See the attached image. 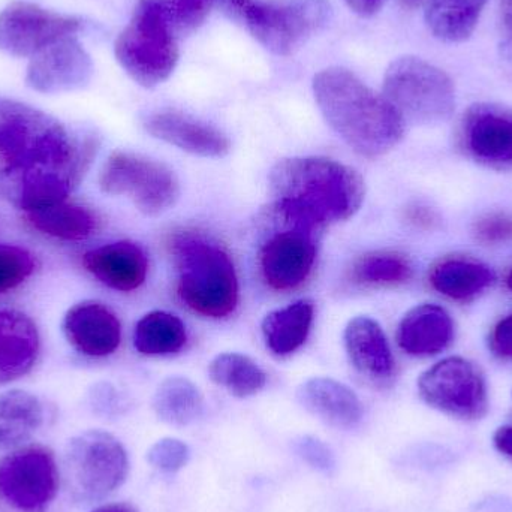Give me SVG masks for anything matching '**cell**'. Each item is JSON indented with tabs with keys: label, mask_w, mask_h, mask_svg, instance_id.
<instances>
[{
	"label": "cell",
	"mask_w": 512,
	"mask_h": 512,
	"mask_svg": "<svg viewBox=\"0 0 512 512\" xmlns=\"http://www.w3.org/2000/svg\"><path fill=\"white\" fill-rule=\"evenodd\" d=\"M98 147L95 135L75 134L56 117L0 96V188L23 212L66 201Z\"/></svg>",
	"instance_id": "cell-1"
},
{
	"label": "cell",
	"mask_w": 512,
	"mask_h": 512,
	"mask_svg": "<svg viewBox=\"0 0 512 512\" xmlns=\"http://www.w3.org/2000/svg\"><path fill=\"white\" fill-rule=\"evenodd\" d=\"M268 186L276 209L319 230L354 218L366 198V183L357 170L315 156L277 162Z\"/></svg>",
	"instance_id": "cell-2"
},
{
	"label": "cell",
	"mask_w": 512,
	"mask_h": 512,
	"mask_svg": "<svg viewBox=\"0 0 512 512\" xmlns=\"http://www.w3.org/2000/svg\"><path fill=\"white\" fill-rule=\"evenodd\" d=\"M313 95L328 125L358 155H387L405 135L406 122L396 107L348 69L319 71Z\"/></svg>",
	"instance_id": "cell-3"
},
{
	"label": "cell",
	"mask_w": 512,
	"mask_h": 512,
	"mask_svg": "<svg viewBox=\"0 0 512 512\" xmlns=\"http://www.w3.org/2000/svg\"><path fill=\"white\" fill-rule=\"evenodd\" d=\"M176 262L177 294L198 315L227 318L239 303V282L230 255L215 243L177 234L170 245Z\"/></svg>",
	"instance_id": "cell-4"
},
{
	"label": "cell",
	"mask_w": 512,
	"mask_h": 512,
	"mask_svg": "<svg viewBox=\"0 0 512 512\" xmlns=\"http://www.w3.org/2000/svg\"><path fill=\"white\" fill-rule=\"evenodd\" d=\"M131 471L128 450L105 430L78 433L63 453V478L78 504H96L120 489Z\"/></svg>",
	"instance_id": "cell-5"
},
{
	"label": "cell",
	"mask_w": 512,
	"mask_h": 512,
	"mask_svg": "<svg viewBox=\"0 0 512 512\" xmlns=\"http://www.w3.org/2000/svg\"><path fill=\"white\" fill-rule=\"evenodd\" d=\"M382 95L402 114L405 122L439 125L453 117L456 86L453 78L417 56H402L390 63Z\"/></svg>",
	"instance_id": "cell-6"
},
{
	"label": "cell",
	"mask_w": 512,
	"mask_h": 512,
	"mask_svg": "<svg viewBox=\"0 0 512 512\" xmlns=\"http://www.w3.org/2000/svg\"><path fill=\"white\" fill-rule=\"evenodd\" d=\"M114 54L135 83L152 89L176 69L179 36L152 9L137 3L128 26L117 36Z\"/></svg>",
	"instance_id": "cell-7"
},
{
	"label": "cell",
	"mask_w": 512,
	"mask_h": 512,
	"mask_svg": "<svg viewBox=\"0 0 512 512\" xmlns=\"http://www.w3.org/2000/svg\"><path fill=\"white\" fill-rule=\"evenodd\" d=\"M99 188L113 197H126L146 216H159L176 206L180 183L162 162L129 152H114L99 174Z\"/></svg>",
	"instance_id": "cell-8"
},
{
	"label": "cell",
	"mask_w": 512,
	"mask_h": 512,
	"mask_svg": "<svg viewBox=\"0 0 512 512\" xmlns=\"http://www.w3.org/2000/svg\"><path fill=\"white\" fill-rule=\"evenodd\" d=\"M328 0H255L242 23L271 53L291 56L330 23Z\"/></svg>",
	"instance_id": "cell-9"
},
{
	"label": "cell",
	"mask_w": 512,
	"mask_h": 512,
	"mask_svg": "<svg viewBox=\"0 0 512 512\" xmlns=\"http://www.w3.org/2000/svg\"><path fill=\"white\" fill-rule=\"evenodd\" d=\"M421 400L436 411L462 421H480L489 414V390L480 367L463 357H448L421 373Z\"/></svg>",
	"instance_id": "cell-10"
},
{
	"label": "cell",
	"mask_w": 512,
	"mask_h": 512,
	"mask_svg": "<svg viewBox=\"0 0 512 512\" xmlns=\"http://www.w3.org/2000/svg\"><path fill=\"white\" fill-rule=\"evenodd\" d=\"M60 478L50 448L23 445L0 459V498L20 512H45L59 493Z\"/></svg>",
	"instance_id": "cell-11"
},
{
	"label": "cell",
	"mask_w": 512,
	"mask_h": 512,
	"mask_svg": "<svg viewBox=\"0 0 512 512\" xmlns=\"http://www.w3.org/2000/svg\"><path fill=\"white\" fill-rule=\"evenodd\" d=\"M280 230L261 246L259 267L265 283L274 291H291L306 282L316 259L319 228L298 221L273 206Z\"/></svg>",
	"instance_id": "cell-12"
},
{
	"label": "cell",
	"mask_w": 512,
	"mask_h": 512,
	"mask_svg": "<svg viewBox=\"0 0 512 512\" xmlns=\"http://www.w3.org/2000/svg\"><path fill=\"white\" fill-rule=\"evenodd\" d=\"M81 20L42 8L38 3L14 0L0 11V51L32 59L54 42L77 35Z\"/></svg>",
	"instance_id": "cell-13"
},
{
	"label": "cell",
	"mask_w": 512,
	"mask_h": 512,
	"mask_svg": "<svg viewBox=\"0 0 512 512\" xmlns=\"http://www.w3.org/2000/svg\"><path fill=\"white\" fill-rule=\"evenodd\" d=\"M460 146L469 158L493 170H512V110L480 102L463 114Z\"/></svg>",
	"instance_id": "cell-14"
},
{
	"label": "cell",
	"mask_w": 512,
	"mask_h": 512,
	"mask_svg": "<svg viewBox=\"0 0 512 512\" xmlns=\"http://www.w3.org/2000/svg\"><path fill=\"white\" fill-rule=\"evenodd\" d=\"M93 62L77 35L66 36L29 60L26 84L44 95L75 92L92 81Z\"/></svg>",
	"instance_id": "cell-15"
},
{
	"label": "cell",
	"mask_w": 512,
	"mask_h": 512,
	"mask_svg": "<svg viewBox=\"0 0 512 512\" xmlns=\"http://www.w3.org/2000/svg\"><path fill=\"white\" fill-rule=\"evenodd\" d=\"M62 328L69 345L87 357L114 354L122 340L119 319L99 301L72 306L63 318Z\"/></svg>",
	"instance_id": "cell-16"
},
{
	"label": "cell",
	"mask_w": 512,
	"mask_h": 512,
	"mask_svg": "<svg viewBox=\"0 0 512 512\" xmlns=\"http://www.w3.org/2000/svg\"><path fill=\"white\" fill-rule=\"evenodd\" d=\"M153 137L203 158H224L230 153V138L209 123L174 110L156 111L144 120Z\"/></svg>",
	"instance_id": "cell-17"
},
{
	"label": "cell",
	"mask_w": 512,
	"mask_h": 512,
	"mask_svg": "<svg viewBox=\"0 0 512 512\" xmlns=\"http://www.w3.org/2000/svg\"><path fill=\"white\" fill-rule=\"evenodd\" d=\"M346 354L358 373L376 384H385L396 373V361L381 325L367 316L349 321L345 334Z\"/></svg>",
	"instance_id": "cell-18"
},
{
	"label": "cell",
	"mask_w": 512,
	"mask_h": 512,
	"mask_svg": "<svg viewBox=\"0 0 512 512\" xmlns=\"http://www.w3.org/2000/svg\"><path fill=\"white\" fill-rule=\"evenodd\" d=\"M297 400L309 414L334 429H355L363 418L357 394L336 379H307L298 387Z\"/></svg>",
	"instance_id": "cell-19"
},
{
	"label": "cell",
	"mask_w": 512,
	"mask_h": 512,
	"mask_svg": "<svg viewBox=\"0 0 512 512\" xmlns=\"http://www.w3.org/2000/svg\"><path fill=\"white\" fill-rule=\"evenodd\" d=\"M456 327L450 313L438 304L412 307L399 324L397 343L412 357H433L453 343Z\"/></svg>",
	"instance_id": "cell-20"
},
{
	"label": "cell",
	"mask_w": 512,
	"mask_h": 512,
	"mask_svg": "<svg viewBox=\"0 0 512 512\" xmlns=\"http://www.w3.org/2000/svg\"><path fill=\"white\" fill-rule=\"evenodd\" d=\"M41 340L35 322L18 310H0V387L35 367Z\"/></svg>",
	"instance_id": "cell-21"
},
{
	"label": "cell",
	"mask_w": 512,
	"mask_h": 512,
	"mask_svg": "<svg viewBox=\"0 0 512 512\" xmlns=\"http://www.w3.org/2000/svg\"><path fill=\"white\" fill-rule=\"evenodd\" d=\"M90 274L108 288L135 291L146 282L149 261L140 246L132 242H116L92 249L83 256Z\"/></svg>",
	"instance_id": "cell-22"
},
{
	"label": "cell",
	"mask_w": 512,
	"mask_h": 512,
	"mask_svg": "<svg viewBox=\"0 0 512 512\" xmlns=\"http://www.w3.org/2000/svg\"><path fill=\"white\" fill-rule=\"evenodd\" d=\"M44 405L24 390L0 393V448L23 447L44 424Z\"/></svg>",
	"instance_id": "cell-23"
},
{
	"label": "cell",
	"mask_w": 512,
	"mask_h": 512,
	"mask_svg": "<svg viewBox=\"0 0 512 512\" xmlns=\"http://www.w3.org/2000/svg\"><path fill=\"white\" fill-rule=\"evenodd\" d=\"M313 315L315 304L310 300L295 301L268 313L261 325L267 348L279 357L297 351L309 336Z\"/></svg>",
	"instance_id": "cell-24"
},
{
	"label": "cell",
	"mask_w": 512,
	"mask_h": 512,
	"mask_svg": "<svg viewBox=\"0 0 512 512\" xmlns=\"http://www.w3.org/2000/svg\"><path fill=\"white\" fill-rule=\"evenodd\" d=\"M430 283L439 294L456 301H468L489 288L495 273L489 265L469 258H445L432 268Z\"/></svg>",
	"instance_id": "cell-25"
},
{
	"label": "cell",
	"mask_w": 512,
	"mask_h": 512,
	"mask_svg": "<svg viewBox=\"0 0 512 512\" xmlns=\"http://www.w3.org/2000/svg\"><path fill=\"white\" fill-rule=\"evenodd\" d=\"M487 0H427L424 20L435 38L451 44L474 35Z\"/></svg>",
	"instance_id": "cell-26"
},
{
	"label": "cell",
	"mask_w": 512,
	"mask_h": 512,
	"mask_svg": "<svg viewBox=\"0 0 512 512\" xmlns=\"http://www.w3.org/2000/svg\"><path fill=\"white\" fill-rule=\"evenodd\" d=\"M153 411L170 426H191L203 415L204 396L194 382L183 376H171L156 388Z\"/></svg>",
	"instance_id": "cell-27"
},
{
	"label": "cell",
	"mask_w": 512,
	"mask_h": 512,
	"mask_svg": "<svg viewBox=\"0 0 512 512\" xmlns=\"http://www.w3.org/2000/svg\"><path fill=\"white\" fill-rule=\"evenodd\" d=\"M26 216L35 230L65 242H81L96 230V218L90 210L66 201L26 213Z\"/></svg>",
	"instance_id": "cell-28"
},
{
	"label": "cell",
	"mask_w": 512,
	"mask_h": 512,
	"mask_svg": "<svg viewBox=\"0 0 512 512\" xmlns=\"http://www.w3.org/2000/svg\"><path fill=\"white\" fill-rule=\"evenodd\" d=\"M186 340L185 324L173 313L155 310L144 315L135 325L134 346L143 355L176 354L186 345Z\"/></svg>",
	"instance_id": "cell-29"
},
{
	"label": "cell",
	"mask_w": 512,
	"mask_h": 512,
	"mask_svg": "<svg viewBox=\"0 0 512 512\" xmlns=\"http://www.w3.org/2000/svg\"><path fill=\"white\" fill-rule=\"evenodd\" d=\"M209 376L218 387L237 399H248L264 390L267 375L246 355L227 352L210 363Z\"/></svg>",
	"instance_id": "cell-30"
},
{
	"label": "cell",
	"mask_w": 512,
	"mask_h": 512,
	"mask_svg": "<svg viewBox=\"0 0 512 512\" xmlns=\"http://www.w3.org/2000/svg\"><path fill=\"white\" fill-rule=\"evenodd\" d=\"M414 274L411 261L400 252L376 251L355 259L352 279L364 286L393 288L411 280Z\"/></svg>",
	"instance_id": "cell-31"
},
{
	"label": "cell",
	"mask_w": 512,
	"mask_h": 512,
	"mask_svg": "<svg viewBox=\"0 0 512 512\" xmlns=\"http://www.w3.org/2000/svg\"><path fill=\"white\" fill-rule=\"evenodd\" d=\"M152 9L177 36L197 30L215 8L213 0H138Z\"/></svg>",
	"instance_id": "cell-32"
},
{
	"label": "cell",
	"mask_w": 512,
	"mask_h": 512,
	"mask_svg": "<svg viewBox=\"0 0 512 512\" xmlns=\"http://www.w3.org/2000/svg\"><path fill=\"white\" fill-rule=\"evenodd\" d=\"M35 270V259L26 249L0 245V294L17 288Z\"/></svg>",
	"instance_id": "cell-33"
},
{
	"label": "cell",
	"mask_w": 512,
	"mask_h": 512,
	"mask_svg": "<svg viewBox=\"0 0 512 512\" xmlns=\"http://www.w3.org/2000/svg\"><path fill=\"white\" fill-rule=\"evenodd\" d=\"M191 460V448L177 438H162L147 451V462L156 471L174 475L186 468Z\"/></svg>",
	"instance_id": "cell-34"
},
{
	"label": "cell",
	"mask_w": 512,
	"mask_h": 512,
	"mask_svg": "<svg viewBox=\"0 0 512 512\" xmlns=\"http://www.w3.org/2000/svg\"><path fill=\"white\" fill-rule=\"evenodd\" d=\"M294 451L304 463L321 474L330 475L336 469L334 451L315 436L306 435L295 439Z\"/></svg>",
	"instance_id": "cell-35"
},
{
	"label": "cell",
	"mask_w": 512,
	"mask_h": 512,
	"mask_svg": "<svg viewBox=\"0 0 512 512\" xmlns=\"http://www.w3.org/2000/svg\"><path fill=\"white\" fill-rule=\"evenodd\" d=\"M475 240L481 245L496 246L512 240V215L505 212L487 213L474 224Z\"/></svg>",
	"instance_id": "cell-36"
},
{
	"label": "cell",
	"mask_w": 512,
	"mask_h": 512,
	"mask_svg": "<svg viewBox=\"0 0 512 512\" xmlns=\"http://www.w3.org/2000/svg\"><path fill=\"white\" fill-rule=\"evenodd\" d=\"M490 348L499 357L512 358V315L501 319L493 328Z\"/></svg>",
	"instance_id": "cell-37"
},
{
	"label": "cell",
	"mask_w": 512,
	"mask_h": 512,
	"mask_svg": "<svg viewBox=\"0 0 512 512\" xmlns=\"http://www.w3.org/2000/svg\"><path fill=\"white\" fill-rule=\"evenodd\" d=\"M254 2L255 0H213L215 6L221 8V11L237 21H243L246 12L254 5Z\"/></svg>",
	"instance_id": "cell-38"
},
{
	"label": "cell",
	"mask_w": 512,
	"mask_h": 512,
	"mask_svg": "<svg viewBox=\"0 0 512 512\" xmlns=\"http://www.w3.org/2000/svg\"><path fill=\"white\" fill-rule=\"evenodd\" d=\"M349 8L361 17H373L381 11L385 0H345Z\"/></svg>",
	"instance_id": "cell-39"
},
{
	"label": "cell",
	"mask_w": 512,
	"mask_h": 512,
	"mask_svg": "<svg viewBox=\"0 0 512 512\" xmlns=\"http://www.w3.org/2000/svg\"><path fill=\"white\" fill-rule=\"evenodd\" d=\"M493 445L499 453L512 460V426H502L493 435Z\"/></svg>",
	"instance_id": "cell-40"
},
{
	"label": "cell",
	"mask_w": 512,
	"mask_h": 512,
	"mask_svg": "<svg viewBox=\"0 0 512 512\" xmlns=\"http://www.w3.org/2000/svg\"><path fill=\"white\" fill-rule=\"evenodd\" d=\"M501 42H499V54L505 62L512 63V20L502 23Z\"/></svg>",
	"instance_id": "cell-41"
},
{
	"label": "cell",
	"mask_w": 512,
	"mask_h": 512,
	"mask_svg": "<svg viewBox=\"0 0 512 512\" xmlns=\"http://www.w3.org/2000/svg\"><path fill=\"white\" fill-rule=\"evenodd\" d=\"M409 219H411L414 224L420 225V227L423 228L433 227V224L436 222L435 213L427 209V207H414V209L409 212Z\"/></svg>",
	"instance_id": "cell-42"
},
{
	"label": "cell",
	"mask_w": 512,
	"mask_h": 512,
	"mask_svg": "<svg viewBox=\"0 0 512 512\" xmlns=\"http://www.w3.org/2000/svg\"><path fill=\"white\" fill-rule=\"evenodd\" d=\"M90 512H138L132 505L125 504V502H114V504H104L96 507L95 510Z\"/></svg>",
	"instance_id": "cell-43"
},
{
	"label": "cell",
	"mask_w": 512,
	"mask_h": 512,
	"mask_svg": "<svg viewBox=\"0 0 512 512\" xmlns=\"http://www.w3.org/2000/svg\"><path fill=\"white\" fill-rule=\"evenodd\" d=\"M502 23L512 20V0H501Z\"/></svg>",
	"instance_id": "cell-44"
},
{
	"label": "cell",
	"mask_w": 512,
	"mask_h": 512,
	"mask_svg": "<svg viewBox=\"0 0 512 512\" xmlns=\"http://www.w3.org/2000/svg\"><path fill=\"white\" fill-rule=\"evenodd\" d=\"M405 8H417V6L423 5V3H427V0H400Z\"/></svg>",
	"instance_id": "cell-45"
},
{
	"label": "cell",
	"mask_w": 512,
	"mask_h": 512,
	"mask_svg": "<svg viewBox=\"0 0 512 512\" xmlns=\"http://www.w3.org/2000/svg\"><path fill=\"white\" fill-rule=\"evenodd\" d=\"M507 285H508V288L511 289L512 291V270L510 271V273H508V276H507Z\"/></svg>",
	"instance_id": "cell-46"
}]
</instances>
